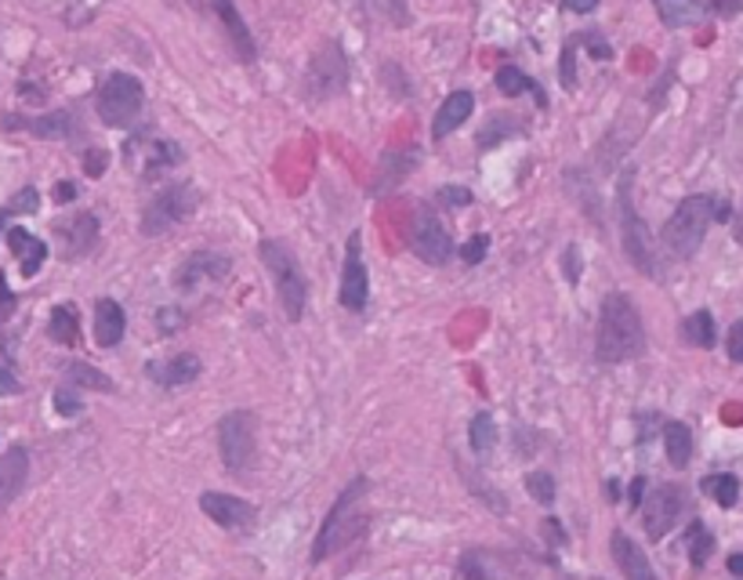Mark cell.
Listing matches in <instances>:
<instances>
[{"label": "cell", "mask_w": 743, "mask_h": 580, "mask_svg": "<svg viewBox=\"0 0 743 580\" xmlns=\"http://www.w3.org/2000/svg\"><path fill=\"white\" fill-rule=\"evenodd\" d=\"M646 352V327L635 302L627 294L613 291L602 298L599 308V330H594V355L599 363H627Z\"/></svg>", "instance_id": "6da1fadb"}, {"label": "cell", "mask_w": 743, "mask_h": 580, "mask_svg": "<svg viewBox=\"0 0 743 580\" xmlns=\"http://www.w3.org/2000/svg\"><path fill=\"white\" fill-rule=\"evenodd\" d=\"M714 221H733V207L725 200H718V196H703V193L686 196V200L675 207V215L667 218L660 243L667 247V254L678 258V262H689V258L700 251V243Z\"/></svg>", "instance_id": "7a4b0ae2"}, {"label": "cell", "mask_w": 743, "mask_h": 580, "mask_svg": "<svg viewBox=\"0 0 743 580\" xmlns=\"http://www.w3.org/2000/svg\"><path fill=\"white\" fill-rule=\"evenodd\" d=\"M367 490H370V483H367L363 475L352 479V483L341 490V497L334 501L330 515L324 519V526H319V537H316V545H313V562H324L327 555L341 551L345 545H349V540H356L367 529V515H356L359 501L367 497Z\"/></svg>", "instance_id": "3957f363"}, {"label": "cell", "mask_w": 743, "mask_h": 580, "mask_svg": "<svg viewBox=\"0 0 743 580\" xmlns=\"http://www.w3.org/2000/svg\"><path fill=\"white\" fill-rule=\"evenodd\" d=\"M258 254H262L269 276L276 283V298H280L283 316H287L291 324H297L308 305V280L302 273V265H297V258L291 254V247H283L280 240H262Z\"/></svg>", "instance_id": "277c9868"}, {"label": "cell", "mask_w": 743, "mask_h": 580, "mask_svg": "<svg viewBox=\"0 0 743 580\" xmlns=\"http://www.w3.org/2000/svg\"><path fill=\"white\" fill-rule=\"evenodd\" d=\"M142 106H145V88L131 73H109L95 98L98 120H102L106 128H131V123L139 120Z\"/></svg>", "instance_id": "5b68a950"}, {"label": "cell", "mask_w": 743, "mask_h": 580, "mask_svg": "<svg viewBox=\"0 0 743 580\" xmlns=\"http://www.w3.org/2000/svg\"><path fill=\"white\" fill-rule=\"evenodd\" d=\"M218 453L232 475H247L258 453V417L251 411H229L218 422Z\"/></svg>", "instance_id": "8992f818"}, {"label": "cell", "mask_w": 743, "mask_h": 580, "mask_svg": "<svg viewBox=\"0 0 743 580\" xmlns=\"http://www.w3.org/2000/svg\"><path fill=\"white\" fill-rule=\"evenodd\" d=\"M200 207V193L189 182H171L167 189H160L142 211V237H164V232L178 229Z\"/></svg>", "instance_id": "52a82bcc"}, {"label": "cell", "mask_w": 743, "mask_h": 580, "mask_svg": "<svg viewBox=\"0 0 743 580\" xmlns=\"http://www.w3.org/2000/svg\"><path fill=\"white\" fill-rule=\"evenodd\" d=\"M631 178H635V171H627V175L621 178V193H616V200H621L624 254L631 258V265H635L642 276H660V262H656V243H653V232H649L646 221L638 218L635 204H631Z\"/></svg>", "instance_id": "ba28073f"}, {"label": "cell", "mask_w": 743, "mask_h": 580, "mask_svg": "<svg viewBox=\"0 0 743 580\" xmlns=\"http://www.w3.org/2000/svg\"><path fill=\"white\" fill-rule=\"evenodd\" d=\"M411 251L428 265H450L454 262V254H457L454 237L446 232V226L431 207H417V215L411 221Z\"/></svg>", "instance_id": "9c48e42d"}, {"label": "cell", "mask_w": 743, "mask_h": 580, "mask_svg": "<svg viewBox=\"0 0 743 580\" xmlns=\"http://www.w3.org/2000/svg\"><path fill=\"white\" fill-rule=\"evenodd\" d=\"M345 84H349V62H345L341 44L327 41L313 58H308L305 91H308V98H319V102H324V98L341 95Z\"/></svg>", "instance_id": "30bf717a"}, {"label": "cell", "mask_w": 743, "mask_h": 580, "mask_svg": "<svg viewBox=\"0 0 743 580\" xmlns=\"http://www.w3.org/2000/svg\"><path fill=\"white\" fill-rule=\"evenodd\" d=\"M642 526L649 540H664L686 512V490L675 483H660L649 497H642Z\"/></svg>", "instance_id": "8fae6325"}, {"label": "cell", "mask_w": 743, "mask_h": 580, "mask_svg": "<svg viewBox=\"0 0 743 580\" xmlns=\"http://www.w3.org/2000/svg\"><path fill=\"white\" fill-rule=\"evenodd\" d=\"M55 240H58V254L66 258V262L88 258L98 243V218L91 211H77L55 221Z\"/></svg>", "instance_id": "7c38bea8"}, {"label": "cell", "mask_w": 743, "mask_h": 580, "mask_svg": "<svg viewBox=\"0 0 743 580\" xmlns=\"http://www.w3.org/2000/svg\"><path fill=\"white\" fill-rule=\"evenodd\" d=\"M370 298V276L367 265L359 258V232H352L349 243H345V269H341V287H338V302L349 313H363Z\"/></svg>", "instance_id": "4fadbf2b"}, {"label": "cell", "mask_w": 743, "mask_h": 580, "mask_svg": "<svg viewBox=\"0 0 743 580\" xmlns=\"http://www.w3.org/2000/svg\"><path fill=\"white\" fill-rule=\"evenodd\" d=\"M229 269H232V262H229L226 254H218V251H196V254H189L178 265L175 287L185 291V294H193V291H200L204 283H221V280L229 276Z\"/></svg>", "instance_id": "5bb4252c"}, {"label": "cell", "mask_w": 743, "mask_h": 580, "mask_svg": "<svg viewBox=\"0 0 743 580\" xmlns=\"http://www.w3.org/2000/svg\"><path fill=\"white\" fill-rule=\"evenodd\" d=\"M210 15L218 19V26L226 30V41L229 47L237 52L240 62H254L258 58V47H254V33L247 26V19L240 15V8L232 4V0H207Z\"/></svg>", "instance_id": "9a60e30c"}, {"label": "cell", "mask_w": 743, "mask_h": 580, "mask_svg": "<svg viewBox=\"0 0 743 580\" xmlns=\"http://www.w3.org/2000/svg\"><path fill=\"white\" fill-rule=\"evenodd\" d=\"M200 508L210 523H218L221 529H247L254 519H258V508L251 501L243 497H232V493H215L207 490L200 497Z\"/></svg>", "instance_id": "2e32d148"}, {"label": "cell", "mask_w": 743, "mask_h": 580, "mask_svg": "<svg viewBox=\"0 0 743 580\" xmlns=\"http://www.w3.org/2000/svg\"><path fill=\"white\" fill-rule=\"evenodd\" d=\"M200 370H204L200 355L178 352V355H167V360H153L145 366V374L160 389H185V385H193V381L200 377Z\"/></svg>", "instance_id": "e0dca14e"}, {"label": "cell", "mask_w": 743, "mask_h": 580, "mask_svg": "<svg viewBox=\"0 0 743 580\" xmlns=\"http://www.w3.org/2000/svg\"><path fill=\"white\" fill-rule=\"evenodd\" d=\"M4 128L8 131H30L33 139H69L73 131H77V120L66 109H55V113H44V117H4Z\"/></svg>", "instance_id": "ac0fdd59"}, {"label": "cell", "mask_w": 743, "mask_h": 580, "mask_svg": "<svg viewBox=\"0 0 743 580\" xmlns=\"http://www.w3.org/2000/svg\"><path fill=\"white\" fill-rule=\"evenodd\" d=\"M30 479V453L26 447H11L0 453V508H8L19 497Z\"/></svg>", "instance_id": "d6986e66"}, {"label": "cell", "mask_w": 743, "mask_h": 580, "mask_svg": "<svg viewBox=\"0 0 743 580\" xmlns=\"http://www.w3.org/2000/svg\"><path fill=\"white\" fill-rule=\"evenodd\" d=\"M610 548H613V559H616V566H621L624 580H660V573H656L653 562L646 559V551H642L635 540L624 534V529H616Z\"/></svg>", "instance_id": "ffe728a7"}, {"label": "cell", "mask_w": 743, "mask_h": 580, "mask_svg": "<svg viewBox=\"0 0 743 580\" xmlns=\"http://www.w3.org/2000/svg\"><path fill=\"white\" fill-rule=\"evenodd\" d=\"M472 109H476V95L472 91H454V95H446V102L439 106V113H436V120H431V139L436 142H442V139H450V134L461 128V123L472 117Z\"/></svg>", "instance_id": "44dd1931"}, {"label": "cell", "mask_w": 743, "mask_h": 580, "mask_svg": "<svg viewBox=\"0 0 743 580\" xmlns=\"http://www.w3.org/2000/svg\"><path fill=\"white\" fill-rule=\"evenodd\" d=\"M653 8L667 30H689L708 19V4L703 0H653Z\"/></svg>", "instance_id": "7402d4cb"}, {"label": "cell", "mask_w": 743, "mask_h": 580, "mask_svg": "<svg viewBox=\"0 0 743 580\" xmlns=\"http://www.w3.org/2000/svg\"><path fill=\"white\" fill-rule=\"evenodd\" d=\"M123 327H128V316L113 298H102L95 305V341L102 349H117L123 341Z\"/></svg>", "instance_id": "603a6c76"}, {"label": "cell", "mask_w": 743, "mask_h": 580, "mask_svg": "<svg viewBox=\"0 0 743 580\" xmlns=\"http://www.w3.org/2000/svg\"><path fill=\"white\" fill-rule=\"evenodd\" d=\"M8 247H11V254L19 258L22 276H36V273H41V265H44V258H47V243L44 240H36L33 232H26V229H8Z\"/></svg>", "instance_id": "cb8c5ba5"}, {"label": "cell", "mask_w": 743, "mask_h": 580, "mask_svg": "<svg viewBox=\"0 0 743 580\" xmlns=\"http://www.w3.org/2000/svg\"><path fill=\"white\" fill-rule=\"evenodd\" d=\"M417 160H420L417 150H392V153H385V160H381V171H378V182H374V196H381L385 189H392L400 178L411 175V171L417 167Z\"/></svg>", "instance_id": "d4e9b609"}, {"label": "cell", "mask_w": 743, "mask_h": 580, "mask_svg": "<svg viewBox=\"0 0 743 580\" xmlns=\"http://www.w3.org/2000/svg\"><path fill=\"white\" fill-rule=\"evenodd\" d=\"M498 91L507 95V98L534 95V98H537V106H540V109H548V95H544V88H540V84H537L534 77H526V73L518 69V66H501V69H498Z\"/></svg>", "instance_id": "484cf974"}, {"label": "cell", "mask_w": 743, "mask_h": 580, "mask_svg": "<svg viewBox=\"0 0 743 580\" xmlns=\"http://www.w3.org/2000/svg\"><path fill=\"white\" fill-rule=\"evenodd\" d=\"M182 160H185V153H182V145H178V142H164V139H156L153 145H149V153H145V167H142V175H145V178H156V175H164V171L178 167Z\"/></svg>", "instance_id": "4316f807"}, {"label": "cell", "mask_w": 743, "mask_h": 580, "mask_svg": "<svg viewBox=\"0 0 743 580\" xmlns=\"http://www.w3.org/2000/svg\"><path fill=\"white\" fill-rule=\"evenodd\" d=\"M664 450H667V461H671L675 468H686L689 458H692V431H689V425L667 422L664 425Z\"/></svg>", "instance_id": "83f0119b"}, {"label": "cell", "mask_w": 743, "mask_h": 580, "mask_svg": "<svg viewBox=\"0 0 743 580\" xmlns=\"http://www.w3.org/2000/svg\"><path fill=\"white\" fill-rule=\"evenodd\" d=\"M47 335L58 344H77L80 341V316L73 305H55L52 319H47Z\"/></svg>", "instance_id": "f1b7e54d"}, {"label": "cell", "mask_w": 743, "mask_h": 580, "mask_svg": "<svg viewBox=\"0 0 743 580\" xmlns=\"http://www.w3.org/2000/svg\"><path fill=\"white\" fill-rule=\"evenodd\" d=\"M682 338L689 344H697V349H714L718 341V327H714V316L708 308H700V313H692L682 319Z\"/></svg>", "instance_id": "f546056e"}, {"label": "cell", "mask_w": 743, "mask_h": 580, "mask_svg": "<svg viewBox=\"0 0 743 580\" xmlns=\"http://www.w3.org/2000/svg\"><path fill=\"white\" fill-rule=\"evenodd\" d=\"M700 490L708 493L711 501H718L722 508H733V504L740 501V479L733 472H718V475H708L700 483Z\"/></svg>", "instance_id": "4dcf8cb0"}, {"label": "cell", "mask_w": 743, "mask_h": 580, "mask_svg": "<svg viewBox=\"0 0 743 580\" xmlns=\"http://www.w3.org/2000/svg\"><path fill=\"white\" fill-rule=\"evenodd\" d=\"M468 442H472V450L479 453H490L493 447H498V422H493V414H476L472 417V428H468Z\"/></svg>", "instance_id": "1f68e13d"}, {"label": "cell", "mask_w": 743, "mask_h": 580, "mask_svg": "<svg viewBox=\"0 0 743 580\" xmlns=\"http://www.w3.org/2000/svg\"><path fill=\"white\" fill-rule=\"evenodd\" d=\"M686 548H689L692 566H703V562L711 559V551H714V534L703 523H689V529H686Z\"/></svg>", "instance_id": "d6a6232c"}, {"label": "cell", "mask_w": 743, "mask_h": 580, "mask_svg": "<svg viewBox=\"0 0 743 580\" xmlns=\"http://www.w3.org/2000/svg\"><path fill=\"white\" fill-rule=\"evenodd\" d=\"M66 381L80 389H95V392H113V381H109L102 370H95L88 363H66Z\"/></svg>", "instance_id": "836d02e7"}, {"label": "cell", "mask_w": 743, "mask_h": 580, "mask_svg": "<svg viewBox=\"0 0 743 580\" xmlns=\"http://www.w3.org/2000/svg\"><path fill=\"white\" fill-rule=\"evenodd\" d=\"M518 131V123L515 120H507V117H493L487 128L479 131V150H493L501 139H507V134H515Z\"/></svg>", "instance_id": "e575fe53"}, {"label": "cell", "mask_w": 743, "mask_h": 580, "mask_svg": "<svg viewBox=\"0 0 743 580\" xmlns=\"http://www.w3.org/2000/svg\"><path fill=\"white\" fill-rule=\"evenodd\" d=\"M526 490L537 504H555V479L551 472H529L526 475Z\"/></svg>", "instance_id": "d590c367"}, {"label": "cell", "mask_w": 743, "mask_h": 580, "mask_svg": "<svg viewBox=\"0 0 743 580\" xmlns=\"http://www.w3.org/2000/svg\"><path fill=\"white\" fill-rule=\"evenodd\" d=\"M559 80H562V88L569 91L577 84V36L573 41H566L562 44V58H559Z\"/></svg>", "instance_id": "8d00e7d4"}, {"label": "cell", "mask_w": 743, "mask_h": 580, "mask_svg": "<svg viewBox=\"0 0 743 580\" xmlns=\"http://www.w3.org/2000/svg\"><path fill=\"white\" fill-rule=\"evenodd\" d=\"M487 251H490V237H472L457 254H461L465 265H479L482 258H487Z\"/></svg>", "instance_id": "74e56055"}, {"label": "cell", "mask_w": 743, "mask_h": 580, "mask_svg": "<svg viewBox=\"0 0 743 580\" xmlns=\"http://www.w3.org/2000/svg\"><path fill=\"white\" fill-rule=\"evenodd\" d=\"M55 411L62 417H73V414L84 411V403H80V396L73 389H55Z\"/></svg>", "instance_id": "f35d334b"}, {"label": "cell", "mask_w": 743, "mask_h": 580, "mask_svg": "<svg viewBox=\"0 0 743 580\" xmlns=\"http://www.w3.org/2000/svg\"><path fill=\"white\" fill-rule=\"evenodd\" d=\"M36 207H41V196H36V189L30 185V189H22L15 200L8 204L11 215H36Z\"/></svg>", "instance_id": "ab89813d"}, {"label": "cell", "mask_w": 743, "mask_h": 580, "mask_svg": "<svg viewBox=\"0 0 743 580\" xmlns=\"http://www.w3.org/2000/svg\"><path fill=\"white\" fill-rule=\"evenodd\" d=\"M725 349H729V360H733V363H743V319H740V324L729 327Z\"/></svg>", "instance_id": "60d3db41"}, {"label": "cell", "mask_w": 743, "mask_h": 580, "mask_svg": "<svg viewBox=\"0 0 743 580\" xmlns=\"http://www.w3.org/2000/svg\"><path fill=\"white\" fill-rule=\"evenodd\" d=\"M577 41H580V44H588V52H591L594 58H613V47L605 44L599 33H577Z\"/></svg>", "instance_id": "b9f144b4"}, {"label": "cell", "mask_w": 743, "mask_h": 580, "mask_svg": "<svg viewBox=\"0 0 743 580\" xmlns=\"http://www.w3.org/2000/svg\"><path fill=\"white\" fill-rule=\"evenodd\" d=\"M439 204H446V207H468V204H472V193L461 189V185H450V189H439Z\"/></svg>", "instance_id": "7bdbcfd3"}, {"label": "cell", "mask_w": 743, "mask_h": 580, "mask_svg": "<svg viewBox=\"0 0 743 580\" xmlns=\"http://www.w3.org/2000/svg\"><path fill=\"white\" fill-rule=\"evenodd\" d=\"M15 305H19V298H15V294H11L4 273H0V324H8L11 313H15Z\"/></svg>", "instance_id": "ee69618b"}, {"label": "cell", "mask_w": 743, "mask_h": 580, "mask_svg": "<svg viewBox=\"0 0 743 580\" xmlns=\"http://www.w3.org/2000/svg\"><path fill=\"white\" fill-rule=\"evenodd\" d=\"M708 11H714L718 19H736L743 11V0H708Z\"/></svg>", "instance_id": "f6af8a7d"}, {"label": "cell", "mask_w": 743, "mask_h": 580, "mask_svg": "<svg viewBox=\"0 0 743 580\" xmlns=\"http://www.w3.org/2000/svg\"><path fill=\"white\" fill-rule=\"evenodd\" d=\"M156 324H160V330H164V335H175V330L182 327V313H178V308H160Z\"/></svg>", "instance_id": "bcb514c9"}, {"label": "cell", "mask_w": 743, "mask_h": 580, "mask_svg": "<svg viewBox=\"0 0 743 580\" xmlns=\"http://www.w3.org/2000/svg\"><path fill=\"white\" fill-rule=\"evenodd\" d=\"M106 164H109V153L106 150H91L88 156H84V171H88L91 178H98L106 171Z\"/></svg>", "instance_id": "7dc6e473"}, {"label": "cell", "mask_w": 743, "mask_h": 580, "mask_svg": "<svg viewBox=\"0 0 743 580\" xmlns=\"http://www.w3.org/2000/svg\"><path fill=\"white\" fill-rule=\"evenodd\" d=\"M19 392H22L19 377L11 374V370H4V366H0V396H19Z\"/></svg>", "instance_id": "c3c4849f"}, {"label": "cell", "mask_w": 743, "mask_h": 580, "mask_svg": "<svg viewBox=\"0 0 743 580\" xmlns=\"http://www.w3.org/2000/svg\"><path fill=\"white\" fill-rule=\"evenodd\" d=\"M566 280L569 283L580 280V251L577 247H566Z\"/></svg>", "instance_id": "681fc988"}, {"label": "cell", "mask_w": 743, "mask_h": 580, "mask_svg": "<svg viewBox=\"0 0 743 580\" xmlns=\"http://www.w3.org/2000/svg\"><path fill=\"white\" fill-rule=\"evenodd\" d=\"M599 8V0H562V11H573V15H591Z\"/></svg>", "instance_id": "f907efd6"}, {"label": "cell", "mask_w": 743, "mask_h": 580, "mask_svg": "<svg viewBox=\"0 0 743 580\" xmlns=\"http://www.w3.org/2000/svg\"><path fill=\"white\" fill-rule=\"evenodd\" d=\"M642 497H646V479L638 475L635 483L627 486V504H631V508H638V504H642Z\"/></svg>", "instance_id": "816d5d0a"}, {"label": "cell", "mask_w": 743, "mask_h": 580, "mask_svg": "<svg viewBox=\"0 0 743 580\" xmlns=\"http://www.w3.org/2000/svg\"><path fill=\"white\" fill-rule=\"evenodd\" d=\"M73 196H77V182H58V185H55V200H58V204H69Z\"/></svg>", "instance_id": "f5cc1de1"}, {"label": "cell", "mask_w": 743, "mask_h": 580, "mask_svg": "<svg viewBox=\"0 0 743 580\" xmlns=\"http://www.w3.org/2000/svg\"><path fill=\"white\" fill-rule=\"evenodd\" d=\"M729 573H733V577H743V551L729 555Z\"/></svg>", "instance_id": "db71d44e"}, {"label": "cell", "mask_w": 743, "mask_h": 580, "mask_svg": "<svg viewBox=\"0 0 743 580\" xmlns=\"http://www.w3.org/2000/svg\"><path fill=\"white\" fill-rule=\"evenodd\" d=\"M8 218H11V211H8V207H0V237H4V226H8Z\"/></svg>", "instance_id": "11a10c76"}, {"label": "cell", "mask_w": 743, "mask_h": 580, "mask_svg": "<svg viewBox=\"0 0 743 580\" xmlns=\"http://www.w3.org/2000/svg\"><path fill=\"white\" fill-rule=\"evenodd\" d=\"M736 240L743 243V211H740V218H736Z\"/></svg>", "instance_id": "9f6ffc18"}, {"label": "cell", "mask_w": 743, "mask_h": 580, "mask_svg": "<svg viewBox=\"0 0 743 580\" xmlns=\"http://www.w3.org/2000/svg\"><path fill=\"white\" fill-rule=\"evenodd\" d=\"M580 580H599V577H580Z\"/></svg>", "instance_id": "6f0895ef"}]
</instances>
